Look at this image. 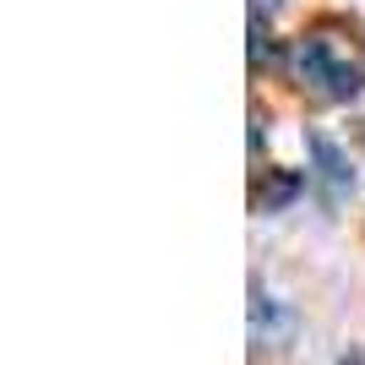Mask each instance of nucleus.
<instances>
[{
	"label": "nucleus",
	"mask_w": 365,
	"mask_h": 365,
	"mask_svg": "<svg viewBox=\"0 0 365 365\" xmlns=\"http://www.w3.org/2000/svg\"><path fill=\"white\" fill-rule=\"evenodd\" d=\"M294 71H300L305 82H317L327 98H354V93L365 88V66H344L333 49H327L322 33L300 38V49H294Z\"/></svg>",
	"instance_id": "1"
},
{
	"label": "nucleus",
	"mask_w": 365,
	"mask_h": 365,
	"mask_svg": "<svg viewBox=\"0 0 365 365\" xmlns=\"http://www.w3.org/2000/svg\"><path fill=\"white\" fill-rule=\"evenodd\" d=\"M305 153H311V164H317V180H322V191H327V207H338V202L349 197V185H354L349 153L338 148L327 131H305Z\"/></svg>",
	"instance_id": "2"
},
{
	"label": "nucleus",
	"mask_w": 365,
	"mask_h": 365,
	"mask_svg": "<svg viewBox=\"0 0 365 365\" xmlns=\"http://www.w3.org/2000/svg\"><path fill=\"white\" fill-rule=\"evenodd\" d=\"M300 175H294V169H273V175H267V185H257V207L262 213H278V207H289L294 197H300Z\"/></svg>",
	"instance_id": "3"
},
{
	"label": "nucleus",
	"mask_w": 365,
	"mask_h": 365,
	"mask_svg": "<svg viewBox=\"0 0 365 365\" xmlns=\"http://www.w3.org/2000/svg\"><path fill=\"white\" fill-rule=\"evenodd\" d=\"M278 6H284V0H257V11H278Z\"/></svg>",
	"instance_id": "4"
}]
</instances>
